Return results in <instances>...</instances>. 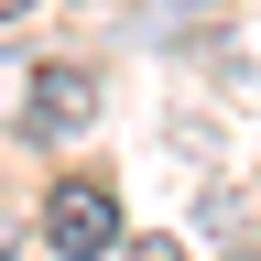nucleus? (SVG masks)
<instances>
[{
  "label": "nucleus",
  "mask_w": 261,
  "mask_h": 261,
  "mask_svg": "<svg viewBox=\"0 0 261 261\" xmlns=\"http://www.w3.org/2000/svg\"><path fill=\"white\" fill-rule=\"evenodd\" d=\"M240 261H261V250H240Z\"/></svg>",
  "instance_id": "5"
},
{
  "label": "nucleus",
  "mask_w": 261,
  "mask_h": 261,
  "mask_svg": "<svg viewBox=\"0 0 261 261\" xmlns=\"http://www.w3.org/2000/svg\"><path fill=\"white\" fill-rule=\"evenodd\" d=\"M44 240H55V261H98V250L120 240V196L87 185V174L55 185V196H44Z\"/></svg>",
  "instance_id": "1"
},
{
  "label": "nucleus",
  "mask_w": 261,
  "mask_h": 261,
  "mask_svg": "<svg viewBox=\"0 0 261 261\" xmlns=\"http://www.w3.org/2000/svg\"><path fill=\"white\" fill-rule=\"evenodd\" d=\"M11 11H22V0H0V22H11Z\"/></svg>",
  "instance_id": "4"
},
{
  "label": "nucleus",
  "mask_w": 261,
  "mask_h": 261,
  "mask_svg": "<svg viewBox=\"0 0 261 261\" xmlns=\"http://www.w3.org/2000/svg\"><path fill=\"white\" fill-rule=\"evenodd\" d=\"M33 120L44 130H87L98 120V76L87 65H44V76H33Z\"/></svg>",
  "instance_id": "2"
},
{
  "label": "nucleus",
  "mask_w": 261,
  "mask_h": 261,
  "mask_svg": "<svg viewBox=\"0 0 261 261\" xmlns=\"http://www.w3.org/2000/svg\"><path fill=\"white\" fill-rule=\"evenodd\" d=\"M130 261H185V250L174 240H130Z\"/></svg>",
  "instance_id": "3"
}]
</instances>
